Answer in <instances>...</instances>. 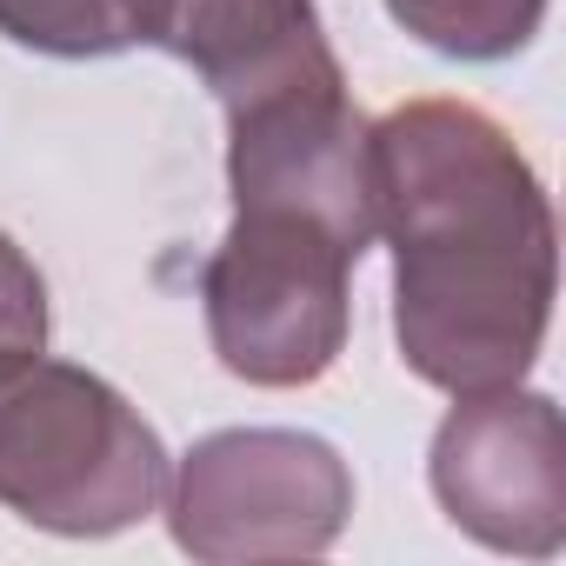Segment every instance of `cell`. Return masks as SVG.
<instances>
[{"mask_svg":"<svg viewBox=\"0 0 566 566\" xmlns=\"http://www.w3.org/2000/svg\"><path fill=\"white\" fill-rule=\"evenodd\" d=\"M374 240L394 247V347L440 394L533 374L559 233L520 140L467 101H407L374 120Z\"/></svg>","mask_w":566,"mask_h":566,"instance_id":"cell-1","label":"cell"},{"mask_svg":"<svg viewBox=\"0 0 566 566\" xmlns=\"http://www.w3.org/2000/svg\"><path fill=\"white\" fill-rule=\"evenodd\" d=\"M167 447L140 407L41 347L0 354V506L61 539H107L160 513Z\"/></svg>","mask_w":566,"mask_h":566,"instance_id":"cell-2","label":"cell"},{"mask_svg":"<svg viewBox=\"0 0 566 566\" xmlns=\"http://www.w3.org/2000/svg\"><path fill=\"white\" fill-rule=\"evenodd\" d=\"M360 247L294 207H233L200 266V307L220 367L247 387H314L354 334Z\"/></svg>","mask_w":566,"mask_h":566,"instance_id":"cell-3","label":"cell"},{"mask_svg":"<svg viewBox=\"0 0 566 566\" xmlns=\"http://www.w3.org/2000/svg\"><path fill=\"white\" fill-rule=\"evenodd\" d=\"M167 533L207 566L314 559L354 520V467L301 427H220L167 473Z\"/></svg>","mask_w":566,"mask_h":566,"instance_id":"cell-4","label":"cell"},{"mask_svg":"<svg viewBox=\"0 0 566 566\" xmlns=\"http://www.w3.org/2000/svg\"><path fill=\"white\" fill-rule=\"evenodd\" d=\"M427 486L467 539L520 559H553L566 546L559 407L520 380L493 394H453V413L433 427Z\"/></svg>","mask_w":566,"mask_h":566,"instance_id":"cell-5","label":"cell"},{"mask_svg":"<svg viewBox=\"0 0 566 566\" xmlns=\"http://www.w3.org/2000/svg\"><path fill=\"white\" fill-rule=\"evenodd\" d=\"M374 127L360 120L347 74H314L227 107V193L233 207H294L374 247Z\"/></svg>","mask_w":566,"mask_h":566,"instance_id":"cell-6","label":"cell"},{"mask_svg":"<svg viewBox=\"0 0 566 566\" xmlns=\"http://www.w3.org/2000/svg\"><path fill=\"white\" fill-rule=\"evenodd\" d=\"M140 48L193 67L220 114L340 67L314 0H140Z\"/></svg>","mask_w":566,"mask_h":566,"instance_id":"cell-7","label":"cell"},{"mask_svg":"<svg viewBox=\"0 0 566 566\" xmlns=\"http://www.w3.org/2000/svg\"><path fill=\"white\" fill-rule=\"evenodd\" d=\"M380 8L433 54L486 67L513 61L539 41L546 28V0H380Z\"/></svg>","mask_w":566,"mask_h":566,"instance_id":"cell-8","label":"cell"},{"mask_svg":"<svg viewBox=\"0 0 566 566\" xmlns=\"http://www.w3.org/2000/svg\"><path fill=\"white\" fill-rule=\"evenodd\" d=\"M0 34L54 61H107L140 48V0H0Z\"/></svg>","mask_w":566,"mask_h":566,"instance_id":"cell-9","label":"cell"},{"mask_svg":"<svg viewBox=\"0 0 566 566\" xmlns=\"http://www.w3.org/2000/svg\"><path fill=\"white\" fill-rule=\"evenodd\" d=\"M14 347H48V280L14 233H0V354Z\"/></svg>","mask_w":566,"mask_h":566,"instance_id":"cell-10","label":"cell"}]
</instances>
